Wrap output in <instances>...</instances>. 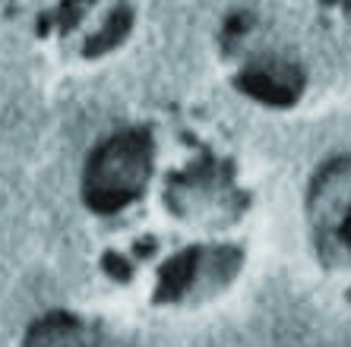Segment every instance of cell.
<instances>
[{
	"mask_svg": "<svg viewBox=\"0 0 351 347\" xmlns=\"http://www.w3.org/2000/svg\"><path fill=\"white\" fill-rule=\"evenodd\" d=\"M23 347H123L105 325L73 313H51L35 322Z\"/></svg>",
	"mask_w": 351,
	"mask_h": 347,
	"instance_id": "cell-1",
	"label": "cell"
},
{
	"mask_svg": "<svg viewBox=\"0 0 351 347\" xmlns=\"http://www.w3.org/2000/svg\"><path fill=\"white\" fill-rule=\"evenodd\" d=\"M345 240L351 243V215H348V221H345Z\"/></svg>",
	"mask_w": 351,
	"mask_h": 347,
	"instance_id": "cell-2",
	"label": "cell"
}]
</instances>
